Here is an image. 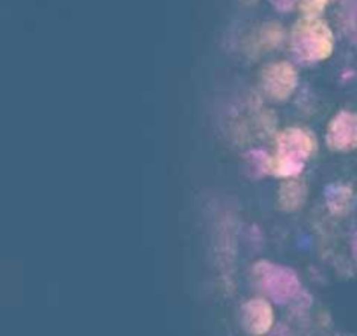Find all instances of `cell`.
I'll return each mask as SVG.
<instances>
[{"instance_id":"6","label":"cell","mask_w":357,"mask_h":336,"mask_svg":"<svg viewBox=\"0 0 357 336\" xmlns=\"http://www.w3.org/2000/svg\"><path fill=\"white\" fill-rule=\"evenodd\" d=\"M242 324L250 335H264L273 326V308L266 300L254 298L242 308Z\"/></svg>"},{"instance_id":"7","label":"cell","mask_w":357,"mask_h":336,"mask_svg":"<svg viewBox=\"0 0 357 336\" xmlns=\"http://www.w3.org/2000/svg\"><path fill=\"white\" fill-rule=\"evenodd\" d=\"M305 198H307V190L298 181H289V183L280 186L279 204L286 212H293L300 208L303 205Z\"/></svg>"},{"instance_id":"4","label":"cell","mask_w":357,"mask_h":336,"mask_svg":"<svg viewBox=\"0 0 357 336\" xmlns=\"http://www.w3.org/2000/svg\"><path fill=\"white\" fill-rule=\"evenodd\" d=\"M261 86L264 93L273 100L284 102L294 93L298 86V74L293 68V65L286 61L272 63L264 67L261 72Z\"/></svg>"},{"instance_id":"1","label":"cell","mask_w":357,"mask_h":336,"mask_svg":"<svg viewBox=\"0 0 357 336\" xmlns=\"http://www.w3.org/2000/svg\"><path fill=\"white\" fill-rule=\"evenodd\" d=\"M315 151V139L303 128L284 130L277 140V158L273 172L279 177H296L301 174L305 161Z\"/></svg>"},{"instance_id":"10","label":"cell","mask_w":357,"mask_h":336,"mask_svg":"<svg viewBox=\"0 0 357 336\" xmlns=\"http://www.w3.org/2000/svg\"><path fill=\"white\" fill-rule=\"evenodd\" d=\"M249 158L254 170H257V174H268L273 168L272 158H268L266 153H263V151H252Z\"/></svg>"},{"instance_id":"3","label":"cell","mask_w":357,"mask_h":336,"mask_svg":"<svg viewBox=\"0 0 357 336\" xmlns=\"http://www.w3.org/2000/svg\"><path fill=\"white\" fill-rule=\"evenodd\" d=\"M254 279L261 291L268 294L277 303H289L300 294V279L293 270L286 266L259 261L254 266Z\"/></svg>"},{"instance_id":"8","label":"cell","mask_w":357,"mask_h":336,"mask_svg":"<svg viewBox=\"0 0 357 336\" xmlns=\"http://www.w3.org/2000/svg\"><path fill=\"white\" fill-rule=\"evenodd\" d=\"M352 191L345 186H333L328 190V207L333 214H347L352 207Z\"/></svg>"},{"instance_id":"5","label":"cell","mask_w":357,"mask_h":336,"mask_svg":"<svg viewBox=\"0 0 357 336\" xmlns=\"http://www.w3.org/2000/svg\"><path fill=\"white\" fill-rule=\"evenodd\" d=\"M328 146L333 151H354L357 149V114L342 111L331 119L326 133Z\"/></svg>"},{"instance_id":"9","label":"cell","mask_w":357,"mask_h":336,"mask_svg":"<svg viewBox=\"0 0 357 336\" xmlns=\"http://www.w3.org/2000/svg\"><path fill=\"white\" fill-rule=\"evenodd\" d=\"M343 29L349 39L357 44V0H349L345 6V15H343Z\"/></svg>"},{"instance_id":"2","label":"cell","mask_w":357,"mask_h":336,"mask_svg":"<svg viewBox=\"0 0 357 336\" xmlns=\"http://www.w3.org/2000/svg\"><path fill=\"white\" fill-rule=\"evenodd\" d=\"M291 46L298 60L312 63V61H321L331 56L335 49V40H333L331 30L324 22L308 18L294 26Z\"/></svg>"}]
</instances>
